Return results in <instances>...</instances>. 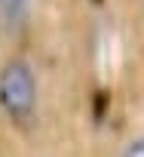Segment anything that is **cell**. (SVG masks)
Returning a JSON list of instances; mask_svg holds the SVG:
<instances>
[{"mask_svg": "<svg viewBox=\"0 0 144 157\" xmlns=\"http://www.w3.org/2000/svg\"><path fill=\"white\" fill-rule=\"evenodd\" d=\"M31 6V0H0V13H3L6 22H19Z\"/></svg>", "mask_w": 144, "mask_h": 157, "instance_id": "cell-2", "label": "cell"}, {"mask_svg": "<svg viewBox=\"0 0 144 157\" xmlns=\"http://www.w3.org/2000/svg\"><path fill=\"white\" fill-rule=\"evenodd\" d=\"M0 105L13 120H28L37 105V77L28 62H9L0 71Z\"/></svg>", "mask_w": 144, "mask_h": 157, "instance_id": "cell-1", "label": "cell"}]
</instances>
